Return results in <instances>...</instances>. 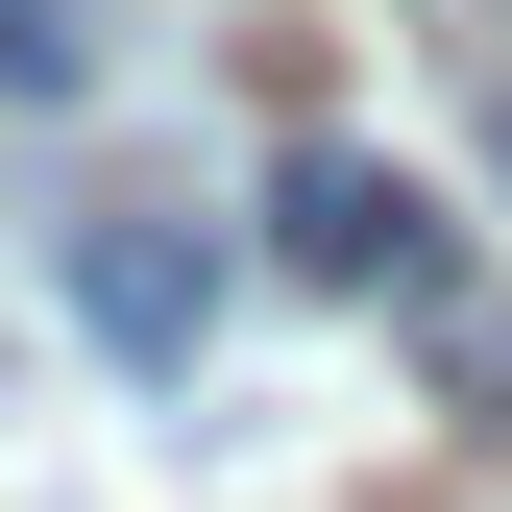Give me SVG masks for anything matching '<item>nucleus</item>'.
<instances>
[{
  "label": "nucleus",
  "mask_w": 512,
  "mask_h": 512,
  "mask_svg": "<svg viewBox=\"0 0 512 512\" xmlns=\"http://www.w3.org/2000/svg\"><path fill=\"white\" fill-rule=\"evenodd\" d=\"M49 269H74V342L122 366V391H196V342H220V244L171 220V196H98Z\"/></svg>",
  "instance_id": "nucleus-1"
},
{
  "label": "nucleus",
  "mask_w": 512,
  "mask_h": 512,
  "mask_svg": "<svg viewBox=\"0 0 512 512\" xmlns=\"http://www.w3.org/2000/svg\"><path fill=\"white\" fill-rule=\"evenodd\" d=\"M269 269H293V293H415V269H439V196H415L391 147H293V171H269Z\"/></svg>",
  "instance_id": "nucleus-2"
},
{
  "label": "nucleus",
  "mask_w": 512,
  "mask_h": 512,
  "mask_svg": "<svg viewBox=\"0 0 512 512\" xmlns=\"http://www.w3.org/2000/svg\"><path fill=\"white\" fill-rule=\"evenodd\" d=\"M391 317H415V391H439V415H488V439H512V293H488V269H415Z\"/></svg>",
  "instance_id": "nucleus-3"
},
{
  "label": "nucleus",
  "mask_w": 512,
  "mask_h": 512,
  "mask_svg": "<svg viewBox=\"0 0 512 512\" xmlns=\"http://www.w3.org/2000/svg\"><path fill=\"white\" fill-rule=\"evenodd\" d=\"M98 49H122L98 0H0V98H98Z\"/></svg>",
  "instance_id": "nucleus-4"
},
{
  "label": "nucleus",
  "mask_w": 512,
  "mask_h": 512,
  "mask_svg": "<svg viewBox=\"0 0 512 512\" xmlns=\"http://www.w3.org/2000/svg\"><path fill=\"white\" fill-rule=\"evenodd\" d=\"M439 74H464V122H488V171H512V0H439Z\"/></svg>",
  "instance_id": "nucleus-5"
}]
</instances>
